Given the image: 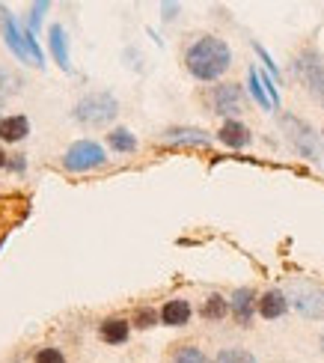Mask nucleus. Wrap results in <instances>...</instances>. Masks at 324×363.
Listing matches in <instances>:
<instances>
[{"label":"nucleus","instance_id":"1","mask_svg":"<svg viewBox=\"0 0 324 363\" xmlns=\"http://www.w3.org/2000/svg\"><path fill=\"white\" fill-rule=\"evenodd\" d=\"M233 66V51L218 36H199L188 51H184V69L196 81H218Z\"/></svg>","mask_w":324,"mask_h":363},{"label":"nucleus","instance_id":"2","mask_svg":"<svg viewBox=\"0 0 324 363\" xmlns=\"http://www.w3.org/2000/svg\"><path fill=\"white\" fill-rule=\"evenodd\" d=\"M280 128L286 134L289 146L295 149L301 158H310V161H321L324 158V138L313 125H306L303 119L291 116V113H283L280 116Z\"/></svg>","mask_w":324,"mask_h":363},{"label":"nucleus","instance_id":"3","mask_svg":"<svg viewBox=\"0 0 324 363\" xmlns=\"http://www.w3.org/2000/svg\"><path fill=\"white\" fill-rule=\"evenodd\" d=\"M72 116L86 128H101V125L113 123V119L119 116V101H116L113 93H104V89L101 93H89L74 104Z\"/></svg>","mask_w":324,"mask_h":363},{"label":"nucleus","instance_id":"4","mask_svg":"<svg viewBox=\"0 0 324 363\" xmlns=\"http://www.w3.org/2000/svg\"><path fill=\"white\" fill-rule=\"evenodd\" d=\"M104 146L96 143V140H78L66 149L63 155V167L72 170V173H86V170H96V167H104Z\"/></svg>","mask_w":324,"mask_h":363},{"label":"nucleus","instance_id":"5","mask_svg":"<svg viewBox=\"0 0 324 363\" xmlns=\"http://www.w3.org/2000/svg\"><path fill=\"white\" fill-rule=\"evenodd\" d=\"M291 69H295V74L303 81V86L310 89L318 101H324V60H321V54L313 51V48L303 51Z\"/></svg>","mask_w":324,"mask_h":363},{"label":"nucleus","instance_id":"6","mask_svg":"<svg viewBox=\"0 0 324 363\" xmlns=\"http://www.w3.org/2000/svg\"><path fill=\"white\" fill-rule=\"evenodd\" d=\"M289 304L303 319H324V289H318V286H298V289H291Z\"/></svg>","mask_w":324,"mask_h":363},{"label":"nucleus","instance_id":"7","mask_svg":"<svg viewBox=\"0 0 324 363\" xmlns=\"http://www.w3.org/2000/svg\"><path fill=\"white\" fill-rule=\"evenodd\" d=\"M211 108L220 116H238L244 113V89L241 84H220L211 93Z\"/></svg>","mask_w":324,"mask_h":363},{"label":"nucleus","instance_id":"8","mask_svg":"<svg viewBox=\"0 0 324 363\" xmlns=\"http://www.w3.org/2000/svg\"><path fill=\"white\" fill-rule=\"evenodd\" d=\"M229 307H233V315L241 328H247L253 322V313L259 310V301H256V292L253 289H235L233 292V301H229Z\"/></svg>","mask_w":324,"mask_h":363},{"label":"nucleus","instance_id":"9","mask_svg":"<svg viewBox=\"0 0 324 363\" xmlns=\"http://www.w3.org/2000/svg\"><path fill=\"white\" fill-rule=\"evenodd\" d=\"M30 134V119L24 113L0 116V140L4 143H21Z\"/></svg>","mask_w":324,"mask_h":363},{"label":"nucleus","instance_id":"10","mask_svg":"<svg viewBox=\"0 0 324 363\" xmlns=\"http://www.w3.org/2000/svg\"><path fill=\"white\" fill-rule=\"evenodd\" d=\"M218 140L229 149H244L253 138H250V128H247L241 119H226V123L220 125V131H218Z\"/></svg>","mask_w":324,"mask_h":363},{"label":"nucleus","instance_id":"11","mask_svg":"<svg viewBox=\"0 0 324 363\" xmlns=\"http://www.w3.org/2000/svg\"><path fill=\"white\" fill-rule=\"evenodd\" d=\"M48 48H51L54 63L69 72L72 69V63H69V36H66L63 24H51V30H48Z\"/></svg>","mask_w":324,"mask_h":363},{"label":"nucleus","instance_id":"12","mask_svg":"<svg viewBox=\"0 0 324 363\" xmlns=\"http://www.w3.org/2000/svg\"><path fill=\"white\" fill-rule=\"evenodd\" d=\"M191 304L184 298H173V301H167V304L161 307V322L169 325V328H181V325H188L191 322Z\"/></svg>","mask_w":324,"mask_h":363},{"label":"nucleus","instance_id":"13","mask_svg":"<svg viewBox=\"0 0 324 363\" xmlns=\"http://www.w3.org/2000/svg\"><path fill=\"white\" fill-rule=\"evenodd\" d=\"M286 310H289V298L280 289H268L259 298V315L262 319H280V315H286Z\"/></svg>","mask_w":324,"mask_h":363},{"label":"nucleus","instance_id":"14","mask_svg":"<svg viewBox=\"0 0 324 363\" xmlns=\"http://www.w3.org/2000/svg\"><path fill=\"white\" fill-rule=\"evenodd\" d=\"M131 334V325L125 319H104L99 325V337L107 342V345H122Z\"/></svg>","mask_w":324,"mask_h":363},{"label":"nucleus","instance_id":"15","mask_svg":"<svg viewBox=\"0 0 324 363\" xmlns=\"http://www.w3.org/2000/svg\"><path fill=\"white\" fill-rule=\"evenodd\" d=\"M164 140L167 143H184V146H208L211 143V138L206 131H199V128H169L167 134H164Z\"/></svg>","mask_w":324,"mask_h":363},{"label":"nucleus","instance_id":"16","mask_svg":"<svg viewBox=\"0 0 324 363\" xmlns=\"http://www.w3.org/2000/svg\"><path fill=\"white\" fill-rule=\"evenodd\" d=\"M107 146L116 149V152L131 155L134 149H137V138H134V134H131L128 128H113L111 134H107Z\"/></svg>","mask_w":324,"mask_h":363},{"label":"nucleus","instance_id":"17","mask_svg":"<svg viewBox=\"0 0 324 363\" xmlns=\"http://www.w3.org/2000/svg\"><path fill=\"white\" fill-rule=\"evenodd\" d=\"M247 86H250V96L256 99L259 108H265V111H276V108H274V101H271V99H268V93H265V86H262V81H259V69H256V66L250 69V74H247Z\"/></svg>","mask_w":324,"mask_h":363},{"label":"nucleus","instance_id":"18","mask_svg":"<svg viewBox=\"0 0 324 363\" xmlns=\"http://www.w3.org/2000/svg\"><path fill=\"white\" fill-rule=\"evenodd\" d=\"M229 310H233V307H229V301H226L223 295H211L206 304H203V319H208V322H220Z\"/></svg>","mask_w":324,"mask_h":363},{"label":"nucleus","instance_id":"19","mask_svg":"<svg viewBox=\"0 0 324 363\" xmlns=\"http://www.w3.org/2000/svg\"><path fill=\"white\" fill-rule=\"evenodd\" d=\"M169 363H211V360L203 354V349H196V345H181Z\"/></svg>","mask_w":324,"mask_h":363},{"label":"nucleus","instance_id":"20","mask_svg":"<svg viewBox=\"0 0 324 363\" xmlns=\"http://www.w3.org/2000/svg\"><path fill=\"white\" fill-rule=\"evenodd\" d=\"M214 363H259L247 349H223L218 357H214Z\"/></svg>","mask_w":324,"mask_h":363},{"label":"nucleus","instance_id":"21","mask_svg":"<svg viewBox=\"0 0 324 363\" xmlns=\"http://www.w3.org/2000/svg\"><path fill=\"white\" fill-rule=\"evenodd\" d=\"M33 363H66V354L60 349H39Z\"/></svg>","mask_w":324,"mask_h":363},{"label":"nucleus","instance_id":"22","mask_svg":"<svg viewBox=\"0 0 324 363\" xmlns=\"http://www.w3.org/2000/svg\"><path fill=\"white\" fill-rule=\"evenodd\" d=\"M45 12H48V4H45V0H39V4H33V6H30V30H33V33H36V27L42 24V18H45Z\"/></svg>","mask_w":324,"mask_h":363},{"label":"nucleus","instance_id":"23","mask_svg":"<svg viewBox=\"0 0 324 363\" xmlns=\"http://www.w3.org/2000/svg\"><path fill=\"white\" fill-rule=\"evenodd\" d=\"M158 319H161V313H155V310H137L134 325H137V328H152Z\"/></svg>","mask_w":324,"mask_h":363},{"label":"nucleus","instance_id":"24","mask_svg":"<svg viewBox=\"0 0 324 363\" xmlns=\"http://www.w3.org/2000/svg\"><path fill=\"white\" fill-rule=\"evenodd\" d=\"M259 81H262V86H265L268 99L274 101V108H280V93H276V86H274V78H271V74H262L259 72Z\"/></svg>","mask_w":324,"mask_h":363},{"label":"nucleus","instance_id":"25","mask_svg":"<svg viewBox=\"0 0 324 363\" xmlns=\"http://www.w3.org/2000/svg\"><path fill=\"white\" fill-rule=\"evenodd\" d=\"M164 18H176V12H179V4H164Z\"/></svg>","mask_w":324,"mask_h":363},{"label":"nucleus","instance_id":"26","mask_svg":"<svg viewBox=\"0 0 324 363\" xmlns=\"http://www.w3.org/2000/svg\"><path fill=\"white\" fill-rule=\"evenodd\" d=\"M9 167H15V170H24V155H12Z\"/></svg>","mask_w":324,"mask_h":363},{"label":"nucleus","instance_id":"27","mask_svg":"<svg viewBox=\"0 0 324 363\" xmlns=\"http://www.w3.org/2000/svg\"><path fill=\"white\" fill-rule=\"evenodd\" d=\"M6 164H9V155L4 152V149H0V167H6Z\"/></svg>","mask_w":324,"mask_h":363},{"label":"nucleus","instance_id":"28","mask_svg":"<svg viewBox=\"0 0 324 363\" xmlns=\"http://www.w3.org/2000/svg\"><path fill=\"white\" fill-rule=\"evenodd\" d=\"M321 349H324V334H321Z\"/></svg>","mask_w":324,"mask_h":363},{"label":"nucleus","instance_id":"29","mask_svg":"<svg viewBox=\"0 0 324 363\" xmlns=\"http://www.w3.org/2000/svg\"><path fill=\"white\" fill-rule=\"evenodd\" d=\"M0 108H4V99H0Z\"/></svg>","mask_w":324,"mask_h":363},{"label":"nucleus","instance_id":"30","mask_svg":"<svg viewBox=\"0 0 324 363\" xmlns=\"http://www.w3.org/2000/svg\"><path fill=\"white\" fill-rule=\"evenodd\" d=\"M321 134H324V131H321Z\"/></svg>","mask_w":324,"mask_h":363}]
</instances>
